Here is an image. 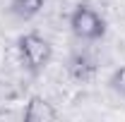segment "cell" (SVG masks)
Instances as JSON below:
<instances>
[{
  "mask_svg": "<svg viewBox=\"0 0 125 122\" xmlns=\"http://www.w3.org/2000/svg\"><path fill=\"white\" fill-rule=\"evenodd\" d=\"M67 26L72 31V36L82 43H96L108 31V24H106L104 15L96 7H92L89 2H77L72 7V12L67 17Z\"/></svg>",
  "mask_w": 125,
  "mask_h": 122,
  "instance_id": "cell-1",
  "label": "cell"
},
{
  "mask_svg": "<svg viewBox=\"0 0 125 122\" xmlns=\"http://www.w3.org/2000/svg\"><path fill=\"white\" fill-rule=\"evenodd\" d=\"M17 55L29 74H41L53 60V46L39 31H27L17 38Z\"/></svg>",
  "mask_w": 125,
  "mask_h": 122,
  "instance_id": "cell-2",
  "label": "cell"
},
{
  "mask_svg": "<svg viewBox=\"0 0 125 122\" xmlns=\"http://www.w3.org/2000/svg\"><path fill=\"white\" fill-rule=\"evenodd\" d=\"M65 72L72 81L77 84H87L92 81L96 72H99V58L94 55L92 50L87 48H79V50H72L67 55V62H65Z\"/></svg>",
  "mask_w": 125,
  "mask_h": 122,
  "instance_id": "cell-3",
  "label": "cell"
},
{
  "mask_svg": "<svg viewBox=\"0 0 125 122\" xmlns=\"http://www.w3.org/2000/svg\"><path fill=\"white\" fill-rule=\"evenodd\" d=\"M22 117H24V122H53V120L60 117V113H58V108L53 105L48 98L31 96L29 101L24 103Z\"/></svg>",
  "mask_w": 125,
  "mask_h": 122,
  "instance_id": "cell-4",
  "label": "cell"
},
{
  "mask_svg": "<svg viewBox=\"0 0 125 122\" xmlns=\"http://www.w3.org/2000/svg\"><path fill=\"white\" fill-rule=\"evenodd\" d=\"M46 7V0H10L7 5V12L15 17V19H22V22H29L34 17H39Z\"/></svg>",
  "mask_w": 125,
  "mask_h": 122,
  "instance_id": "cell-5",
  "label": "cell"
},
{
  "mask_svg": "<svg viewBox=\"0 0 125 122\" xmlns=\"http://www.w3.org/2000/svg\"><path fill=\"white\" fill-rule=\"evenodd\" d=\"M106 84H108V89L115 93L118 98H125V65H118V67L111 72Z\"/></svg>",
  "mask_w": 125,
  "mask_h": 122,
  "instance_id": "cell-6",
  "label": "cell"
}]
</instances>
